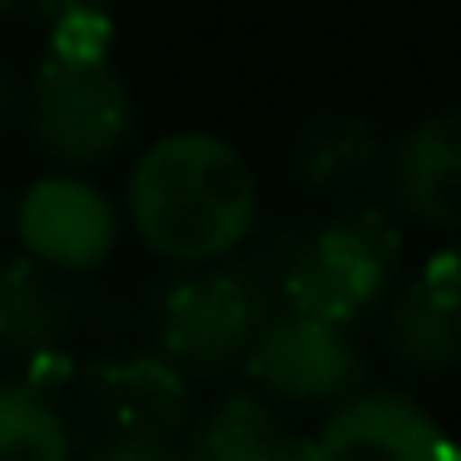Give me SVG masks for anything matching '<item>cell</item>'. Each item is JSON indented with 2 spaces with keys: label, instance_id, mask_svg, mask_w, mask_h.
Returning a JSON list of instances; mask_svg holds the SVG:
<instances>
[{
  "label": "cell",
  "instance_id": "6da1fadb",
  "mask_svg": "<svg viewBox=\"0 0 461 461\" xmlns=\"http://www.w3.org/2000/svg\"><path fill=\"white\" fill-rule=\"evenodd\" d=\"M130 223L144 249L184 268L229 258L258 229V184L249 159L219 134H164L130 174Z\"/></svg>",
  "mask_w": 461,
  "mask_h": 461
},
{
  "label": "cell",
  "instance_id": "7a4b0ae2",
  "mask_svg": "<svg viewBox=\"0 0 461 461\" xmlns=\"http://www.w3.org/2000/svg\"><path fill=\"white\" fill-rule=\"evenodd\" d=\"M397 263H402L397 223L377 209H357L342 213L328 229L293 239L278 288L288 298V308L318 312V318H332L348 328L352 318H362L387 293Z\"/></svg>",
  "mask_w": 461,
  "mask_h": 461
},
{
  "label": "cell",
  "instance_id": "3957f363",
  "mask_svg": "<svg viewBox=\"0 0 461 461\" xmlns=\"http://www.w3.org/2000/svg\"><path fill=\"white\" fill-rule=\"evenodd\" d=\"M80 417L90 421V451L110 461L169 456L189 427V387L179 367L159 357L104 362L80 387Z\"/></svg>",
  "mask_w": 461,
  "mask_h": 461
},
{
  "label": "cell",
  "instance_id": "277c9868",
  "mask_svg": "<svg viewBox=\"0 0 461 461\" xmlns=\"http://www.w3.org/2000/svg\"><path fill=\"white\" fill-rule=\"evenodd\" d=\"M268 283L253 268H203L159 303V342L174 367L223 372L249 357L268 328Z\"/></svg>",
  "mask_w": 461,
  "mask_h": 461
},
{
  "label": "cell",
  "instance_id": "5b68a950",
  "mask_svg": "<svg viewBox=\"0 0 461 461\" xmlns=\"http://www.w3.org/2000/svg\"><path fill=\"white\" fill-rule=\"evenodd\" d=\"M134 120L130 85L104 60H65L45 55L31 80L35 140L65 164H100L124 144Z\"/></svg>",
  "mask_w": 461,
  "mask_h": 461
},
{
  "label": "cell",
  "instance_id": "8992f818",
  "mask_svg": "<svg viewBox=\"0 0 461 461\" xmlns=\"http://www.w3.org/2000/svg\"><path fill=\"white\" fill-rule=\"evenodd\" d=\"M243 367L263 392H273L283 402H303V407L348 397L362 377V357L348 342L342 322L298 308L288 318H268V328L249 348Z\"/></svg>",
  "mask_w": 461,
  "mask_h": 461
},
{
  "label": "cell",
  "instance_id": "52a82bcc",
  "mask_svg": "<svg viewBox=\"0 0 461 461\" xmlns=\"http://www.w3.org/2000/svg\"><path fill=\"white\" fill-rule=\"evenodd\" d=\"M15 233L25 253L50 263L55 273L100 268L120 243V209L95 184L75 174L35 179L15 203Z\"/></svg>",
  "mask_w": 461,
  "mask_h": 461
},
{
  "label": "cell",
  "instance_id": "ba28073f",
  "mask_svg": "<svg viewBox=\"0 0 461 461\" xmlns=\"http://www.w3.org/2000/svg\"><path fill=\"white\" fill-rule=\"evenodd\" d=\"M308 456H397V461H437L456 456V441L437 431V421L417 407V402L397 397V392H367L352 397L322 421L312 441H303Z\"/></svg>",
  "mask_w": 461,
  "mask_h": 461
},
{
  "label": "cell",
  "instance_id": "9c48e42d",
  "mask_svg": "<svg viewBox=\"0 0 461 461\" xmlns=\"http://www.w3.org/2000/svg\"><path fill=\"white\" fill-rule=\"evenodd\" d=\"M387 348L417 377H437L461 362V258L437 253L407 283L387 318Z\"/></svg>",
  "mask_w": 461,
  "mask_h": 461
},
{
  "label": "cell",
  "instance_id": "30bf717a",
  "mask_svg": "<svg viewBox=\"0 0 461 461\" xmlns=\"http://www.w3.org/2000/svg\"><path fill=\"white\" fill-rule=\"evenodd\" d=\"M392 184L421 223L461 229V110L431 114L402 140Z\"/></svg>",
  "mask_w": 461,
  "mask_h": 461
},
{
  "label": "cell",
  "instance_id": "8fae6325",
  "mask_svg": "<svg viewBox=\"0 0 461 461\" xmlns=\"http://www.w3.org/2000/svg\"><path fill=\"white\" fill-rule=\"evenodd\" d=\"M70 332V293L50 263L5 258L0 263V362H45Z\"/></svg>",
  "mask_w": 461,
  "mask_h": 461
},
{
  "label": "cell",
  "instance_id": "7c38bea8",
  "mask_svg": "<svg viewBox=\"0 0 461 461\" xmlns=\"http://www.w3.org/2000/svg\"><path fill=\"white\" fill-rule=\"evenodd\" d=\"M298 174L308 179V189L332 194V199L367 194L382 179V140L367 120L328 110L298 134Z\"/></svg>",
  "mask_w": 461,
  "mask_h": 461
},
{
  "label": "cell",
  "instance_id": "4fadbf2b",
  "mask_svg": "<svg viewBox=\"0 0 461 461\" xmlns=\"http://www.w3.org/2000/svg\"><path fill=\"white\" fill-rule=\"evenodd\" d=\"M189 456L199 461H283V456H308L298 437H288L278 411L268 402L233 392L223 397L209 417L194 427Z\"/></svg>",
  "mask_w": 461,
  "mask_h": 461
},
{
  "label": "cell",
  "instance_id": "5bb4252c",
  "mask_svg": "<svg viewBox=\"0 0 461 461\" xmlns=\"http://www.w3.org/2000/svg\"><path fill=\"white\" fill-rule=\"evenodd\" d=\"M75 451L70 421L55 397L31 382H0V456L60 461Z\"/></svg>",
  "mask_w": 461,
  "mask_h": 461
},
{
  "label": "cell",
  "instance_id": "9a60e30c",
  "mask_svg": "<svg viewBox=\"0 0 461 461\" xmlns=\"http://www.w3.org/2000/svg\"><path fill=\"white\" fill-rule=\"evenodd\" d=\"M114 45V21L110 5L104 11H70L60 21H50V41L45 55H65V60H104Z\"/></svg>",
  "mask_w": 461,
  "mask_h": 461
},
{
  "label": "cell",
  "instance_id": "2e32d148",
  "mask_svg": "<svg viewBox=\"0 0 461 461\" xmlns=\"http://www.w3.org/2000/svg\"><path fill=\"white\" fill-rule=\"evenodd\" d=\"M104 5H110V0H35V11L45 15V25L70 15V11H104Z\"/></svg>",
  "mask_w": 461,
  "mask_h": 461
},
{
  "label": "cell",
  "instance_id": "e0dca14e",
  "mask_svg": "<svg viewBox=\"0 0 461 461\" xmlns=\"http://www.w3.org/2000/svg\"><path fill=\"white\" fill-rule=\"evenodd\" d=\"M11 110H15V80L5 70V60H0V124L11 120Z\"/></svg>",
  "mask_w": 461,
  "mask_h": 461
},
{
  "label": "cell",
  "instance_id": "ac0fdd59",
  "mask_svg": "<svg viewBox=\"0 0 461 461\" xmlns=\"http://www.w3.org/2000/svg\"><path fill=\"white\" fill-rule=\"evenodd\" d=\"M0 233H5V194H0Z\"/></svg>",
  "mask_w": 461,
  "mask_h": 461
},
{
  "label": "cell",
  "instance_id": "d6986e66",
  "mask_svg": "<svg viewBox=\"0 0 461 461\" xmlns=\"http://www.w3.org/2000/svg\"><path fill=\"white\" fill-rule=\"evenodd\" d=\"M5 5H11V0H0V15H5Z\"/></svg>",
  "mask_w": 461,
  "mask_h": 461
}]
</instances>
